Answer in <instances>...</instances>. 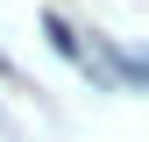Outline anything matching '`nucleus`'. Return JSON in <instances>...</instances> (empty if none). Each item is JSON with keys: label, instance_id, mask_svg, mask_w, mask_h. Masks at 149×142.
<instances>
[{"label": "nucleus", "instance_id": "1", "mask_svg": "<svg viewBox=\"0 0 149 142\" xmlns=\"http://www.w3.org/2000/svg\"><path fill=\"white\" fill-rule=\"evenodd\" d=\"M0 78H14V64H7V57H0Z\"/></svg>", "mask_w": 149, "mask_h": 142}]
</instances>
